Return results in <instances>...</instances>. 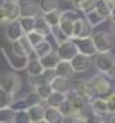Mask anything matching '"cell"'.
I'll return each mask as SVG.
<instances>
[{"label":"cell","mask_w":115,"mask_h":123,"mask_svg":"<svg viewBox=\"0 0 115 123\" xmlns=\"http://www.w3.org/2000/svg\"><path fill=\"white\" fill-rule=\"evenodd\" d=\"M0 88L8 93L15 95L22 88V77L15 72H6L0 76Z\"/></svg>","instance_id":"obj_1"},{"label":"cell","mask_w":115,"mask_h":123,"mask_svg":"<svg viewBox=\"0 0 115 123\" xmlns=\"http://www.w3.org/2000/svg\"><path fill=\"white\" fill-rule=\"evenodd\" d=\"M95 47H96L97 53H108L111 51L115 46V39L114 34L106 33V31H97L92 35Z\"/></svg>","instance_id":"obj_2"},{"label":"cell","mask_w":115,"mask_h":123,"mask_svg":"<svg viewBox=\"0 0 115 123\" xmlns=\"http://www.w3.org/2000/svg\"><path fill=\"white\" fill-rule=\"evenodd\" d=\"M89 81H91V84H92V87H94V89H95L97 96L106 98V96L112 91L111 81H110V79H108L106 74H103V73H97V74L92 76Z\"/></svg>","instance_id":"obj_3"},{"label":"cell","mask_w":115,"mask_h":123,"mask_svg":"<svg viewBox=\"0 0 115 123\" xmlns=\"http://www.w3.org/2000/svg\"><path fill=\"white\" fill-rule=\"evenodd\" d=\"M115 62V57L111 54V51H108V53H97L94 58V66L99 73H106L110 70L112 65H114Z\"/></svg>","instance_id":"obj_4"},{"label":"cell","mask_w":115,"mask_h":123,"mask_svg":"<svg viewBox=\"0 0 115 123\" xmlns=\"http://www.w3.org/2000/svg\"><path fill=\"white\" fill-rule=\"evenodd\" d=\"M73 91H76L80 96H83L88 103H91L97 96L89 80H76L73 84Z\"/></svg>","instance_id":"obj_5"},{"label":"cell","mask_w":115,"mask_h":123,"mask_svg":"<svg viewBox=\"0 0 115 123\" xmlns=\"http://www.w3.org/2000/svg\"><path fill=\"white\" fill-rule=\"evenodd\" d=\"M79 53V49L76 46L75 41L68 39L66 42L58 45L57 47V54L60 60H65V61H72V58Z\"/></svg>","instance_id":"obj_6"},{"label":"cell","mask_w":115,"mask_h":123,"mask_svg":"<svg viewBox=\"0 0 115 123\" xmlns=\"http://www.w3.org/2000/svg\"><path fill=\"white\" fill-rule=\"evenodd\" d=\"M94 27L88 23L85 18L80 16L77 20L75 22L73 26V38H87V37H92L94 35ZM72 38V39H73Z\"/></svg>","instance_id":"obj_7"},{"label":"cell","mask_w":115,"mask_h":123,"mask_svg":"<svg viewBox=\"0 0 115 123\" xmlns=\"http://www.w3.org/2000/svg\"><path fill=\"white\" fill-rule=\"evenodd\" d=\"M76 46L79 49V53H83L89 57H95L97 54V50L95 47L94 39L92 37H87V38H73Z\"/></svg>","instance_id":"obj_8"},{"label":"cell","mask_w":115,"mask_h":123,"mask_svg":"<svg viewBox=\"0 0 115 123\" xmlns=\"http://www.w3.org/2000/svg\"><path fill=\"white\" fill-rule=\"evenodd\" d=\"M70 62H72V66H73V69H75L76 73L87 72V70L91 68V65L94 64L92 57L85 55V54H83V53H77V54L72 58V61Z\"/></svg>","instance_id":"obj_9"},{"label":"cell","mask_w":115,"mask_h":123,"mask_svg":"<svg viewBox=\"0 0 115 123\" xmlns=\"http://www.w3.org/2000/svg\"><path fill=\"white\" fill-rule=\"evenodd\" d=\"M39 12V3H35L32 0L20 1V18H37Z\"/></svg>","instance_id":"obj_10"},{"label":"cell","mask_w":115,"mask_h":123,"mask_svg":"<svg viewBox=\"0 0 115 123\" xmlns=\"http://www.w3.org/2000/svg\"><path fill=\"white\" fill-rule=\"evenodd\" d=\"M3 8H4V15H6L7 23L14 22V20H18V19L20 18V4L19 3L7 0V1L4 3Z\"/></svg>","instance_id":"obj_11"},{"label":"cell","mask_w":115,"mask_h":123,"mask_svg":"<svg viewBox=\"0 0 115 123\" xmlns=\"http://www.w3.org/2000/svg\"><path fill=\"white\" fill-rule=\"evenodd\" d=\"M50 84H51V87H53V91L61 92V93L68 95L69 92L73 89V85H72V83H70V79H68V77L57 76Z\"/></svg>","instance_id":"obj_12"},{"label":"cell","mask_w":115,"mask_h":123,"mask_svg":"<svg viewBox=\"0 0 115 123\" xmlns=\"http://www.w3.org/2000/svg\"><path fill=\"white\" fill-rule=\"evenodd\" d=\"M23 35H25V31H23V29H22L19 19L8 23V27H7V38H8V41H11V42L18 41V39H20Z\"/></svg>","instance_id":"obj_13"},{"label":"cell","mask_w":115,"mask_h":123,"mask_svg":"<svg viewBox=\"0 0 115 123\" xmlns=\"http://www.w3.org/2000/svg\"><path fill=\"white\" fill-rule=\"evenodd\" d=\"M65 119L66 118L62 115V112L57 107L47 105L46 108H45V120L47 123H64Z\"/></svg>","instance_id":"obj_14"},{"label":"cell","mask_w":115,"mask_h":123,"mask_svg":"<svg viewBox=\"0 0 115 123\" xmlns=\"http://www.w3.org/2000/svg\"><path fill=\"white\" fill-rule=\"evenodd\" d=\"M91 107L94 110L95 114L100 116H106V115H110V112H108V105H107V100L106 98L103 96H96L94 100L91 101Z\"/></svg>","instance_id":"obj_15"},{"label":"cell","mask_w":115,"mask_h":123,"mask_svg":"<svg viewBox=\"0 0 115 123\" xmlns=\"http://www.w3.org/2000/svg\"><path fill=\"white\" fill-rule=\"evenodd\" d=\"M4 55H6V58L8 60L10 65L14 69H16V70L26 69L27 65H29L30 57H19V55H16V54H7V53H4Z\"/></svg>","instance_id":"obj_16"},{"label":"cell","mask_w":115,"mask_h":123,"mask_svg":"<svg viewBox=\"0 0 115 123\" xmlns=\"http://www.w3.org/2000/svg\"><path fill=\"white\" fill-rule=\"evenodd\" d=\"M56 73L57 76H62V77H68V79H72V76L75 74V69L72 66V62L70 61H65V60H60V62L56 66Z\"/></svg>","instance_id":"obj_17"},{"label":"cell","mask_w":115,"mask_h":123,"mask_svg":"<svg viewBox=\"0 0 115 123\" xmlns=\"http://www.w3.org/2000/svg\"><path fill=\"white\" fill-rule=\"evenodd\" d=\"M68 99L70 100V103H72V105L75 107V110L77 111V114H80V111L84 110L87 107V104H88V101H87L83 96H80V95L73 89L68 93Z\"/></svg>","instance_id":"obj_18"},{"label":"cell","mask_w":115,"mask_h":123,"mask_svg":"<svg viewBox=\"0 0 115 123\" xmlns=\"http://www.w3.org/2000/svg\"><path fill=\"white\" fill-rule=\"evenodd\" d=\"M114 6H115V1H112V0H97L95 10L100 15H103L104 18L108 19L110 15H111V11H112V8H114Z\"/></svg>","instance_id":"obj_19"},{"label":"cell","mask_w":115,"mask_h":123,"mask_svg":"<svg viewBox=\"0 0 115 123\" xmlns=\"http://www.w3.org/2000/svg\"><path fill=\"white\" fill-rule=\"evenodd\" d=\"M26 70H27V74H29V76H38V74H42L43 73L45 68H43L39 58L34 57V58H30L29 65H27Z\"/></svg>","instance_id":"obj_20"},{"label":"cell","mask_w":115,"mask_h":123,"mask_svg":"<svg viewBox=\"0 0 115 123\" xmlns=\"http://www.w3.org/2000/svg\"><path fill=\"white\" fill-rule=\"evenodd\" d=\"M34 31L42 34L43 37H49L51 34V26L46 22V19L43 18V15H38V16H37Z\"/></svg>","instance_id":"obj_21"},{"label":"cell","mask_w":115,"mask_h":123,"mask_svg":"<svg viewBox=\"0 0 115 123\" xmlns=\"http://www.w3.org/2000/svg\"><path fill=\"white\" fill-rule=\"evenodd\" d=\"M39 60H41V62H42V65L45 69H56L57 64L60 62V57L57 54V50L51 51V53H49L46 55H43Z\"/></svg>","instance_id":"obj_22"},{"label":"cell","mask_w":115,"mask_h":123,"mask_svg":"<svg viewBox=\"0 0 115 123\" xmlns=\"http://www.w3.org/2000/svg\"><path fill=\"white\" fill-rule=\"evenodd\" d=\"M85 19L88 20V23H89L94 29L97 27V26H100L102 23H104L106 20H107V18H104L103 15H100L96 10H91V11L85 12Z\"/></svg>","instance_id":"obj_23"},{"label":"cell","mask_w":115,"mask_h":123,"mask_svg":"<svg viewBox=\"0 0 115 123\" xmlns=\"http://www.w3.org/2000/svg\"><path fill=\"white\" fill-rule=\"evenodd\" d=\"M45 108L42 104H37V105H32V107H29V115L31 118V122L32 123H37L39 120L45 119Z\"/></svg>","instance_id":"obj_24"},{"label":"cell","mask_w":115,"mask_h":123,"mask_svg":"<svg viewBox=\"0 0 115 123\" xmlns=\"http://www.w3.org/2000/svg\"><path fill=\"white\" fill-rule=\"evenodd\" d=\"M66 99H68V95L66 93H61V92L53 91V93L49 96V99L46 100V103H47V105H50V107H57L58 108Z\"/></svg>","instance_id":"obj_25"},{"label":"cell","mask_w":115,"mask_h":123,"mask_svg":"<svg viewBox=\"0 0 115 123\" xmlns=\"http://www.w3.org/2000/svg\"><path fill=\"white\" fill-rule=\"evenodd\" d=\"M58 108H60V111L62 112V115H64L66 119H68V118H72L73 119V118H77V116H79L77 111L75 110V107L72 105V103H70L69 99H66V100H65Z\"/></svg>","instance_id":"obj_26"},{"label":"cell","mask_w":115,"mask_h":123,"mask_svg":"<svg viewBox=\"0 0 115 123\" xmlns=\"http://www.w3.org/2000/svg\"><path fill=\"white\" fill-rule=\"evenodd\" d=\"M51 51H53V46H51V43L46 39L43 41V42H41L38 46L34 47V54H35V57H38V58L49 54V53H51Z\"/></svg>","instance_id":"obj_27"},{"label":"cell","mask_w":115,"mask_h":123,"mask_svg":"<svg viewBox=\"0 0 115 123\" xmlns=\"http://www.w3.org/2000/svg\"><path fill=\"white\" fill-rule=\"evenodd\" d=\"M61 12L60 10H54V11H50L47 14H43V18L46 19V22L51 26V27H56V26H60V22H61Z\"/></svg>","instance_id":"obj_28"},{"label":"cell","mask_w":115,"mask_h":123,"mask_svg":"<svg viewBox=\"0 0 115 123\" xmlns=\"http://www.w3.org/2000/svg\"><path fill=\"white\" fill-rule=\"evenodd\" d=\"M34 91L39 95L41 99H42L43 101H46L47 99H49V96L53 93V87H51V84L46 83V84H41V85H38L37 88H34Z\"/></svg>","instance_id":"obj_29"},{"label":"cell","mask_w":115,"mask_h":123,"mask_svg":"<svg viewBox=\"0 0 115 123\" xmlns=\"http://www.w3.org/2000/svg\"><path fill=\"white\" fill-rule=\"evenodd\" d=\"M11 49H12V53L19 57H30V53L27 51V49L25 47V45L22 43V41H14L11 42Z\"/></svg>","instance_id":"obj_30"},{"label":"cell","mask_w":115,"mask_h":123,"mask_svg":"<svg viewBox=\"0 0 115 123\" xmlns=\"http://www.w3.org/2000/svg\"><path fill=\"white\" fill-rule=\"evenodd\" d=\"M39 8L42 14H47L58 8V0H39Z\"/></svg>","instance_id":"obj_31"},{"label":"cell","mask_w":115,"mask_h":123,"mask_svg":"<svg viewBox=\"0 0 115 123\" xmlns=\"http://www.w3.org/2000/svg\"><path fill=\"white\" fill-rule=\"evenodd\" d=\"M51 35H53L54 41L57 42V45H61V43H64V42H66L68 39H70V38H69V37L61 30L60 26L51 27Z\"/></svg>","instance_id":"obj_32"},{"label":"cell","mask_w":115,"mask_h":123,"mask_svg":"<svg viewBox=\"0 0 115 123\" xmlns=\"http://www.w3.org/2000/svg\"><path fill=\"white\" fill-rule=\"evenodd\" d=\"M14 103V95L0 88V108H8Z\"/></svg>","instance_id":"obj_33"},{"label":"cell","mask_w":115,"mask_h":123,"mask_svg":"<svg viewBox=\"0 0 115 123\" xmlns=\"http://www.w3.org/2000/svg\"><path fill=\"white\" fill-rule=\"evenodd\" d=\"M15 111L11 107L0 108V123H14Z\"/></svg>","instance_id":"obj_34"},{"label":"cell","mask_w":115,"mask_h":123,"mask_svg":"<svg viewBox=\"0 0 115 123\" xmlns=\"http://www.w3.org/2000/svg\"><path fill=\"white\" fill-rule=\"evenodd\" d=\"M35 19L37 18H19V22L25 34H29L31 31H34L35 29Z\"/></svg>","instance_id":"obj_35"},{"label":"cell","mask_w":115,"mask_h":123,"mask_svg":"<svg viewBox=\"0 0 115 123\" xmlns=\"http://www.w3.org/2000/svg\"><path fill=\"white\" fill-rule=\"evenodd\" d=\"M26 37H27V39H29V42L31 43L32 49L35 46H38V45L41 43V42H43V41L46 39V37H43L42 34L37 33V31H31V33L26 34Z\"/></svg>","instance_id":"obj_36"},{"label":"cell","mask_w":115,"mask_h":123,"mask_svg":"<svg viewBox=\"0 0 115 123\" xmlns=\"http://www.w3.org/2000/svg\"><path fill=\"white\" fill-rule=\"evenodd\" d=\"M14 123H32L31 118H30V115H29V111H27V110L15 111Z\"/></svg>","instance_id":"obj_37"},{"label":"cell","mask_w":115,"mask_h":123,"mask_svg":"<svg viewBox=\"0 0 115 123\" xmlns=\"http://www.w3.org/2000/svg\"><path fill=\"white\" fill-rule=\"evenodd\" d=\"M73 26H75V22H72V20L61 19V22H60V27H61V30L69 37V38H70V39L73 38Z\"/></svg>","instance_id":"obj_38"},{"label":"cell","mask_w":115,"mask_h":123,"mask_svg":"<svg viewBox=\"0 0 115 123\" xmlns=\"http://www.w3.org/2000/svg\"><path fill=\"white\" fill-rule=\"evenodd\" d=\"M25 99H26V101H27L29 107H32V105H37V104H42V101H43L42 99H41V96L37 93L35 91L27 93V96H26Z\"/></svg>","instance_id":"obj_39"},{"label":"cell","mask_w":115,"mask_h":123,"mask_svg":"<svg viewBox=\"0 0 115 123\" xmlns=\"http://www.w3.org/2000/svg\"><path fill=\"white\" fill-rule=\"evenodd\" d=\"M106 100H107L110 115H115V91H111V92L106 96Z\"/></svg>","instance_id":"obj_40"},{"label":"cell","mask_w":115,"mask_h":123,"mask_svg":"<svg viewBox=\"0 0 115 123\" xmlns=\"http://www.w3.org/2000/svg\"><path fill=\"white\" fill-rule=\"evenodd\" d=\"M29 81H30V85L34 88H37L38 85L41 84H46V80L43 77V74H38V76H29ZM50 84V83H49Z\"/></svg>","instance_id":"obj_41"},{"label":"cell","mask_w":115,"mask_h":123,"mask_svg":"<svg viewBox=\"0 0 115 123\" xmlns=\"http://www.w3.org/2000/svg\"><path fill=\"white\" fill-rule=\"evenodd\" d=\"M11 108L14 110V111L29 110V104H27L26 99H20V100H14V103H12V105H11Z\"/></svg>","instance_id":"obj_42"},{"label":"cell","mask_w":115,"mask_h":123,"mask_svg":"<svg viewBox=\"0 0 115 123\" xmlns=\"http://www.w3.org/2000/svg\"><path fill=\"white\" fill-rule=\"evenodd\" d=\"M96 1L97 0H85V1L81 4V7H80L79 11L85 14V12L91 11V10H95V7H96Z\"/></svg>","instance_id":"obj_43"},{"label":"cell","mask_w":115,"mask_h":123,"mask_svg":"<svg viewBox=\"0 0 115 123\" xmlns=\"http://www.w3.org/2000/svg\"><path fill=\"white\" fill-rule=\"evenodd\" d=\"M42 74H43V77H45V80H46V83H51V81L57 77L56 69H45Z\"/></svg>","instance_id":"obj_44"},{"label":"cell","mask_w":115,"mask_h":123,"mask_svg":"<svg viewBox=\"0 0 115 123\" xmlns=\"http://www.w3.org/2000/svg\"><path fill=\"white\" fill-rule=\"evenodd\" d=\"M85 122L87 123H102L103 122V116L97 115V114H95V112H92L91 115H88L85 118Z\"/></svg>","instance_id":"obj_45"},{"label":"cell","mask_w":115,"mask_h":123,"mask_svg":"<svg viewBox=\"0 0 115 123\" xmlns=\"http://www.w3.org/2000/svg\"><path fill=\"white\" fill-rule=\"evenodd\" d=\"M106 76H107L110 80H115V62H114V65L110 68V70L106 73Z\"/></svg>","instance_id":"obj_46"},{"label":"cell","mask_w":115,"mask_h":123,"mask_svg":"<svg viewBox=\"0 0 115 123\" xmlns=\"http://www.w3.org/2000/svg\"><path fill=\"white\" fill-rule=\"evenodd\" d=\"M84 1H85V0H72V4H73V7H75V10L79 11L80 7H81V4H83Z\"/></svg>","instance_id":"obj_47"},{"label":"cell","mask_w":115,"mask_h":123,"mask_svg":"<svg viewBox=\"0 0 115 123\" xmlns=\"http://www.w3.org/2000/svg\"><path fill=\"white\" fill-rule=\"evenodd\" d=\"M6 15H4V8L0 6V23H6Z\"/></svg>","instance_id":"obj_48"},{"label":"cell","mask_w":115,"mask_h":123,"mask_svg":"<svg viewBox=\"0 0 115 123\" xmlns=\"http://www.w3.org/2000/svg\"><path fill=\"white\" fill-rule=\"evenodd\" d=\"M72 123H87L85 119L84 118H80V116H77V118H73Z\"/></svg>","instance_id":"obj_49"},{"label":"cell","mask_w":115,"mask_h":123,"mask_svg":"<svg viewBox=\"0 0 115 123\" xmlns=\"http://www.w3.org/2000/svg\"><path fill=\"white\" fill-rule=\"evenodd\" d=\"M110 22H115V6H114V8H112V11H111V15H110Z\"/></svg>","instance_id":"obj_50"},{"label":"cell","mask_w":115,"mask_h":123,"mask_svg":"<svg viewBox=\"0 0 115 123\" xmlns=\"http://www.w3.org/2000/svg\"><path fill=\"white\" fill-rule=\"evenodd\" d=\"M111 23V34L115 35V22H110Z\"/></svg>","instance_id":"obj_51"},{"label":"cell","mask_w":115,"mask_h":123,"mask_svg":"<svg viewBox=\"0 0 115 123\" xmlns=\"http://www.w3.org/2000/svg\"><path fill=\"white\" fill-rule=\"evenodd\" d=\"M6 1H7V0H0V6L3 7V6H4V3H6Z\"/></svg>","instance_id":"obj_52"},{"label":"cell","mask_w":115,"mask_h":123,"mask_svg":"<svg viewBox=\"0 0 115 123\" xmlns=\"http://www.w3.org/2000/svg\"><path fill=\"white\" fill-rule=\"evenodd\" d=\"M37 123H47V122L45 119H42V120H39V122H37Z\"/></svg>","instance_id":"obj_53"},{"label":"cell","mask_w":115,"mask_h":123,"mask_svg":"<svg viewBox=\"0 0 115 123\" xmlns=\"http://www.w3.org/2000/svg\"><path fill=\"white\" fill-rule=\"evenodd\" d=\"M11 1H15V3H19V4H20L22 0H11Z\"/></svg>","instance_id":"obj_54"},{"label":"cell","mask_w":115,"mask_h":123,"mask_svg":"<svg viewBox=\"0 0 115 123\" xmlns=\"http://www.w3.org/2000/svg\"><path fill=\"white\" fill-rule=\"evenodd\" d=\"M110 123H115V118H112V119H111V122H110Z\"/></svg>","instance_id":"obj_55"},{"label":"cell","mask_w":115,"mask_h":123,"mask_svg":"<svg viewBox=\"0 0 115 123\" xmlns=\"http://www.w3.org/2000/svg\"><path fill=\"white\" fill-rule=\"evenodd\" d=\"M64 1H72V0H64Z\"/></svg>","instance_id":"obj_56"},{"label":"cell","mask_w":115,"mask_h":123,"mask_svg":"<svg viewBox=\"0 0 115 123\" xmlns=\"http://www.w3.org/2000/svg\"><path fill=\"white\" fill-rule=\"evenodd\" d=\"M102 123H107V122H104V120H103V122H102Z\"/></svg>","instance_id":"obj_57"},{"label":"cell","mask_w":115,"mask_h":123,"mask_svg":"<svg viewBox=\"0 0 115 123\" xmlns=\"http://www.w3.org/2000/svg\"><path fill=\"white\" fill-rule=\"evenodd\" d=\"M112 1H115V0H112Z\"/></svg>","instance_id":"obj_58"}]
</instances>
